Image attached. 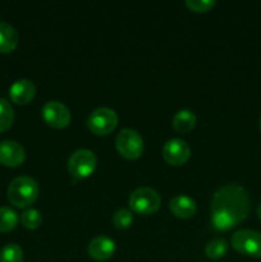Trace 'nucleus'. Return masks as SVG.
Instances as JSON below:
<instances>
[{"instance_id": "21", "label": "nucleus", "mask_w": 261, "mask_h": 262, "mask_svg": "<svg viewBox=\"0 0 261 262\" xmlns=\"http://www.w3.org/2000/svg\"><path fill=\"white\" fill-rule=\"evenodd\" d=\"M133 215L128 209H119L113 215V224L117 229H127L132 225Z\"/></svg>"}, {"instance_id": "1", "label": "nucleus", "mask_w": 261, "mask_h": 262, "mask_svg": "<svg viewBox=\"0 0 261 262\" xmlns=\"http://www.w3.org/2000/svg\"><path fill=\"white\" fill-rule=\"evenodd\" d=\"M251 210L248 192L240 184H225L214 193L210 205V220L214 229L228 232L247 219Z\"/></svg>"}, {"instance_id": "12", "label": "nucleus", "mask_w": 261, "mask_h": 262, "mask_svg": "<svg viewBox=\"0 0 261 262\" xmlns=\"http://www.w3.org/2000/svg\"><path fill=\"white\" fill-rule=\"evenodd\" d=\"M36 95V86L30 79H18L10 86L9 96L17 105H26L33 100Z\"/></svg>"}, {"instance_id": "6", "label": "nucleus", "mask_w": 261, "mask_h": 262, "mask_svg": "<svg viewBox=\"0 0 261 262\" xmlns=\"http://www.w3.org/2000/svg\"><path fill=\"white\" fill-rule=\"evenodd\" d=\"M97 166V158L91 150L79 148L68 159V171L74 179H84L91 176Z\"/></svg>"}, {"instance_id": "18", "label": "nucleus", "mask_w": 261, "mask_h": 262, "mask_svg": "<svg viewBox=\"0 0 261 262\" xmlns=\"http://www.w3.org/2000/svg\"><path fill=\"white\" fill-rule=\"evenodd\" d=\"M14 122V110L5 99H0V133L12 127Z\"/></svg>"}, {"instance_id": "17", "label": "nucleus", "mask_w": 261, "mask_h": 262, "mask_svg": "<svg viewBox=\"0 0 261 262\" xmlns=\"http://www.w3.org/2000/svg\"><path fill=\"white\" fill-rule=\"evenodd\" d=\"M18 223V215L12 207H0V233L12 232Z\"/></svg>"}, {"instance_id": "22", "label": "nucleus", "mask_w": 261, "mask_h": 262, "mask_svg": "<svg viewBox=\"0 0 261 262\" xmlns=\"http://www.w3.org/2000/svg\"><path fill=\"white\" fill-rule=\"evenodd\" d=\"M186 5L192 12L206 13L216 5V2L215 0H186Z\"/></svg>"}, {"instance_id": "2", "label": "nucleus", "mask_w": 261, "mask_h": 262, "mask_svg": "<svg viewBox=\"0 0 261 262\" xmlns=\"http://www.w3.org/2000/svg\"><path fill=\"white\" fill-rule=\"evenodd\" d=\"M40 189L37 182L27 176L17 177L10 182L7 196L12 205L18 209H25L37 200Z\"/></svg>"}, {"instance_id": "9", "label": "nucleus", "mask_w": 261, "mask_h": 262, "mask_svg": "<svg viewBox=\"0 0 261 262\" xmlns=\"http://www.w3.org/2000/svg\"><path fill=\"white\" fill-rule=\"evenodd\" d=\"M191 156V148L186 141L181 138H171L163 146V158L168 164L181 166L188 161Z\"/></svg>"}, {"instance_id": "10", "label": "nucleus", "mask_w": 261, "mask_h": 262, "mask_svg": "<svg viewBox=\"0 0 261 262\" xmlns=\"http://www.w3.org/2000/svg\"><path fill=\"white\" fill-rule=\"evenodd\" d=\"M26 160V151L20 143L5 140L0 142V164L9 168L22 165Z\"/></svg>"}, {"instance_id": "11", "label": "nucleus", "mask_w": 261, "mask_h": 262, "mask_svg": "<svg viewBox=\"0 0 261 262\" xmlns=\"http://www.w3.org/2000/svg\"><path fill=\"white\" fill-rule=\"evenodd\" d=\"M115 252L114 241L110 239L106 235H97L87 247V253L91 258L96 261H106L113 257Z\"/></svg>"}, {"instance_id": "13", "label": "nucleus", "mask_w": 261, "mask_h": 262, "mask_svg": "<svg viewBox=\"0 0 261 262\" xmlns=\"http://www.w3.org/2000/svg\"><path fill=\"white\" fill-rule=\"evenodd\" d=\"M169 209L174 216L179 217V219H189L196 214L197 205L191 197L186 196V194H178L170 200Z\"/></svg>"}, {"instance_id": "20", "label": "nucleus", "mask_w": 261, "mask_h": 262, "mask_svg": "<svg viewBox=\"0 0 261 262\" xmlns=\"http://www.w3.org/2000/svg\"><path fill=\"white\" fill-rule=\"evenodd\" d=\"M20 223L26 229H37L42 223V215L36 209H27L20 215Z\"/></svg>"}, {"instance_id": "7", "label": "nucleus", "mask_w": 261, "mask_h": 262, "mask_svg": "<svg viewBox=\"0 0 261 262\" xmlns=\"http://www.w3.org/2000/svg\"><path fill=\"white\" fill-rule=\"evenodd\" d=\"M117 125L118 114L110 107H97L87 118V127L96 136L110 135Z\"/></svg>"}, {"instance_id": "4", "label": "nucleus", "mask_w": 261, "mask_h": 262, "mask_svg": "<svg viewBox=\"0 0 261 262\" xmlns=\"http://www.w3.org/2000/svg\"><path fill=\"white\" fill-rule=\"evenodd\" d=\"M115 147L120 156L127 160H136L143 152V138L137 130L124 128L118 133L115 138Z\"/></svg>"}, {"instance_id": "3", "label": "nucleus", "mask_w": 261, "mask_h": 262, "mask_svg": "<svg viewBox=\"0 0 261 262\" xmlns=\"http://www.w3.org/2000/svg\"><path fill=\"white\" fill-rule=\"evenodd\" d=\"M129 207L140 215H153L160 209L161 197L150 187L136 188L129 196Z\"/></svg>"}, {"instance_id": "5", "label": "nucleus", "mask_w": 261, "mask_h": 262, "mask_svg": "<svg viewBox=\"0 0 261 262\" xmlns=\"http://www.w3.org/2000/svg\"><path fill=\"white\" fill-rule=\"evenodd\" d=\"M235 252L243 256L261 258V233L252 229H240L232 235Z\"/></svg>"}, {"instance_id": "24", "label": "nucleus", "mask_w": 261, "mask_h": 262, "mask_svg": "<svg viewBox=\"0 0 261 262\" xmlns=\"http://www.w3.org/2000/svg\"><path fill=\"white\" fill-rule=\"evenodd\" d=\"M258 127H260V130H261V118H260V122H258Z\"/></svg>"}, {"instance_id": "19", "label": "nucleus", "mask_w": 261, "mask_h": 262, "mask_svg": "<svg viewBox=\"0 0 261 262\" xmlns=\"http://www.w3.org/2000/svg\"><path fill=\"white\" fill-rule=\"evenodd\" d=\"M23 251L15 243L5 245L0 251V262H23Z\"/></svg>"}, {"instance_id": "14", "label": "nucleus", "mask_w": 261, "mask_h": 262, "mask_svg": "<svg viewBox=\"0 0 261 262\" xmlns=\"http://www.w3.org/2000/svg\"><path fill=\"white\" fill-rule=\"evenodd\" d=\"M19 36L15 28L7 22H0V53L8 54L15 50Z\"/></svg>"}, {"instance_id": "16", "label": "nucleus", "mask_w": 261, "mask_h": 262, "mask_svg": "<svg viewBox=\"0 0 261 262\" xmlns=\"http://www.w3.org/2000/svg\"><path fill=\"white\" fill-rule=\"evenodd\" d=\"M229 246L224 238H214L205 246V255L210 260H220L227 255Z\"/></svg>"}, {"instance_id": "23", "label": "nucleus", "mask_w": 261, "mask_h": 262, "mask_svg": "<svg viewBox=\"0 0 261 262\" xmlns=\"http://www.w3.org/2000/svg\"><path fill=\"white\" fill-rule=\"evenodd\" d=\"M256 215H257V217H258V219L261 220V204L258 205L257 207H256Z\"/></svg>"}, {"instance_id": "8", "label": "nucleus", "mask_w": 261, "mask_h": 262, "mask_svg": "<svg viewBox=\"0 0 261 262\" xmlns=\"http://www.w3.org/2000/svg\"><path fill=\"white\" fill-rule=\"evenodd\" d=\"M42 118L48 125L61 129L69 125L72 120L71 110L60 101H49L42 107Z\"/></svg>"}, {"instance_id": "15", "label": "nucleus", "mask_w": 261, "mask_h": 262, "mask_svg": "<svg viewBox=\"0 0 261 262\" xmlns=\"http://www.w3.org/2000/svg\"><path fill=\"white\" fill-rule=\"evenodd\" d=\"M197 118L193 112L188 109H182L174 114L173 120H171V125H173L174 130L178 133H188L196 127Z\"/></svg>"}]
</instances>
